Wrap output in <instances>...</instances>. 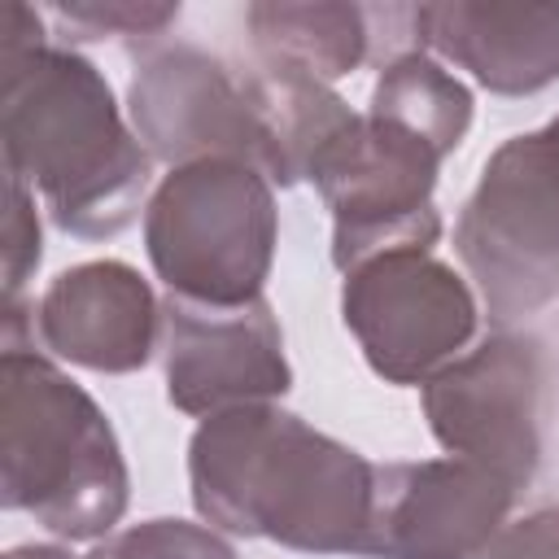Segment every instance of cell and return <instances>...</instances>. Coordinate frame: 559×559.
<instances>
[{
    "instance_id": "1",
    "label": "cell",
    "mask_w": 559,
    "mask_h": 559,
    "mask_svg": "<svg viewBox=\"0 0 559 559\" xmlns=\"http://www.w3.org/2000/svg\"><path fill=\"white\" fill-rule=\"evenodd\" d=\"M0 83L4 175L39 192L70 236L105 240L131 227L153 157L122 122L109 79L87 57L44 44L35 9L9 4Z\"/></svg>"
},
{
    "instance_id": "2",
    "label": "cell",
    "mask_w": 559,
    "mask_h": 559,
    "mask_svg": "<svg viewBox=\"0 0 559 559\" xmlns=\"http://www.w3.org/2000/svg\"><path fill=\"white\" fill-rule=\"evenodd\" d=\"M188 485L214 528L306 555H367L376 463L275 402L201 419L188 441Z\"/></svg>"
},
{
    "instance_id": "3",
    "label": "cell",
    "mask_w": 559,
    "mask_h": 559,
    "mask_svg": "<svg viewBox=\"0 0 559 559\" xmlns=\"http://www.w3.org/2000/svg\"><path fill=\"white\" fill-rule=\"evenodd\" d=\"M0 498L66 542L109 533L131 498L109 415L26 345L0 354Z\"/></svg>"
},
{
    "instance_id": "4",
    "label": "cell",
    "mask_w": 559,
    "mask_h": 559,
    "mask_svg": "<svg viewBox=\"0 0 559 559\" xmlns=\"http://www.w3.org/2000/svg\"><path fill=\"white\" fill-rule=\"evenodd\" d=\"M280 236L271 179L231 157L162 175L144 205V249L170 297L249 306L262 297Z\"/></svg>"
},
{
    "instance_id": "5",
    "label": "cell",
    "mask_w": 559,
    "mask_h": 559,
    "mask_svg": "<svg viewBox=\"0 0 559 559\" xmlns=\"http://www.w3.org/2000/svg\"><path fill=\"white\" fill-rule=\"evenodd\" d=\"M454 249L493 323L559 297V118L511 135L463 201Z\"/></svg>"
},
{
    "instance_id": "6",
    "label": "cell",
    "mask_w": 559,
    "mask_h": 559,
    "mask_svg": "<svg viewBox=\"0 0 559 559\" xmlns=\"http://www.w3.org/2000/svg\"><path fill=\"white\" fill-rule=\"evenodd\" d=\"M441 153L415 131L380 114H358L341 140L314 162L310 183L332 210V262H358L393 249H428L441 236L432 205Z\"/></svg>"
},
{
    "instance_id": "7",
    "label": "cell",
    "mask_w": 559,
    "mask_h": 559,
    "mask_svg": "<svg viewBox=\"0 0 559 559\" xmlns=\"http://www.w3.org/2000/svg\"><path fill=\"white\" fill-rule=\"evenodd\" d=\"M341 319L389 384H424L476 336L467 280L428 249H393L345 271Z\"/></svg>"
},
{
    "instance_id": "8",
    "label": "cell",
    "mask_w": 559,
    "mask_h": 559,
    "mask_svg": "<svg viewBox=\"0 0 559 559\" xmlns=\"http://www.w3.org/2000/svg\"><path fill=\"white\" fill-rule=\"evenodd\" d=\"M546 367L537 341L489 336L424 380V415L441 450L498 472L515 493L542 463Z\"/></svg>"
},
{
    "instance_id": "9",
    "label": "cell",
    "mask_w": 559,
    "mask_h": 559,
    "mask_svg": "<svg viewBox=\"0 0 559 559\" xmlns=\"http://www.w3.org/2000/svg\"><path fill=\"white\" fill-rule=\"evenodd\" d=\"M127 109L148 157L175 166L231 157L271 179V140L249 87L218 57L175 44L144 57L127 87Z\"/></svg>"
},
{
    "instance_id": "10",
    "label": "cell",
    "mask_w": 559,
    "mask_h": 559,
    "mask_svg": "<svg viewBox=\"0 0 559 559\" xmlns=\"http://www.w3.org/2000/svg\"><path fill=\"white\" fill-rule=\"evenodd\" d=\"M166 323V397L183 415H218L231 406L275 402L293 384L280 319L266 297L249 306H197L170 297Z\"/></svg>"
},
{
    "instance_id": "11",
    "label": "cell",
    "mask_w": 559,
    "mask_h": 559,
    "mask_svg": "<svg viewBox=\"0 0 559 559\" xmlns=\"http://www.w3.org/2000/svg\"><path fill=\"white\" fill-rule=\"evenodd\" d=\"M515 489L472 459L376 467L371 559H476L507 524Z\"/></svg>"
},
{
    "instance_id": "12",
    "label": "cell",
    "mask_w": 559,
    "mask_h": 559,
    "mask_svg": "<svg viewBox=\"0 0 559 559\" xmlns=\"http://www.w3.org/2000/svg\"><path fill=\"white\" fill-rule=\"evenodd\" d=\"M157 328L162 306L148 280L118 258H96L61 271L35 306L39 345L105 376L140 371L153 358Z\"/></svg>"
},
{
    "instance_id": "13",
    "label": "cell",
    "mask_w": 559,
    "mask_h": 559,
    "mask_svg": "<svg viewBox=\"0 0 559 559\" xmlns=\"http://www.w3.org/2000/svg\"><path fill=\"white\" fill-rule=\"evenodd\" d=\"M415 35L498 96H533L559 79V4H419Z\"/></svg>"
},
{
    "instance_id": "14",
    "label": "cell",
    "mask_w": 559,
    "mask_h": 559,
    "mask_svg": "<svg viewBox=\"0 0 559 559\" xmlns=\"http://www.w3.org/2000/svg\"><path fill=\"white\" fill-rule=\"evenodd\" d=\"M249 31L253 48L262 57V70H284L319 83H336L341 74H354L367 57L371 9L362 4H249Z\"/></svg>"
},
{
    "instance_id": "15",
    "label": "cell",
    "mask_w": 559,
    "mask_h": 559,
    "mask_svg": "<svg viewBox=\"0 0 559 559\" xmlns=\"http://www.w3.org/2000/svg\"><path fill=\"white\" fill-rule=\"evenodd\" d=\"M371 114L393 118L397 127L428 140L441 157H450L472 127V92L441 61L415 48L380 70L371 87Z\"/></svg>"
},
{
    "instance_id": "16",
    "label": "cell",
    "mask_w": 559,
    "mask_h": 559,
    "mask_svg": "<svg viewBox=\"0 0 559 559\" xmlns=\"http://www.w3.org/2000/svg\"><path fill=\"white\" fill-rule=\"evenodd\" d=\"M83 559H236V550L205 524L188 520H144L96 546Z\"/></svg>"
},
{
    "instance_id": "17",
    "label": "cell",
    "mask_w": 559,
    "mask_h": 559,
    "mask_svg": "<svg viewBox=\"0 0 559 559\" xmlns=\"http://www.w3.org/2000/svg\"><path fill=\"white\" fill-rule=\"evenodd\" d=\"M9 188V210H4V306H17L22 284L39 266V214H35V192L22 179H4Z\"/></svg>"
},
{
    "instance_id": "18",
    "label": "cell",
    "mask_w": 559,
    "mask_h": 559,
    "mask_svg": "<svg viewBox=\"0 0 559 559\" xmlns=\"http://www.w3.org/2000/svg\"><path fill=\"white\" fill-rule=\"evenodd\" d=\"M57 13L74 26L96 35H157L166 22L179 17V4H153V0H70L57 4Z\"/></svg>"
},
{
    "instance_id": "19",
    "label": "cell",
    "mask_w": 559,
    "mask_h": 559,
    "mask_svg": "<svg viewBox=\"0 0 559 559\" xmlns=\"http://www.w3.org/2000/svg\"><path fill=\"white\" fill-rule=\"evenodd\" d=\"M476 559H559V507H542L515 524H502Z\"/></svg>"
},
{
    "instance_id": "20",
    "label": "cell",
    "mask_w": 559,
    "mask_h": 559,
    "mask_svg": "<svg viewBox=\"0 0 559 559\" xmlns=\"http://www.w3.org/2000/svg\"><path fill=\"white\" fill-rule=\"evenodd\" d=\"M4 559H74V555L57 550V546H13Z\"/></svg>"
}]
</instances>
